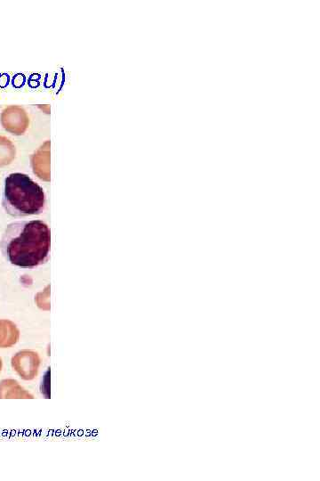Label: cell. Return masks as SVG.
Returning a JSON list of instances; mask_svg holds the SVG:
<instances>
[{
	"instance_id": "6da1fadb",
	"label": "cell",
	"mask_w": 320,
	"mask_h": 481,
	"mask_svg": "<svg viewBox=\"0 0 320 481\" xmlns=\"http://www.w3.org/2000/svg\"><path fill=\"white\" fill-rule=\"evenodd\" d=\"M50 229L40 220H22L9 224L1 238L0 249L12 265L32 269L49 259Z\"/></svg>"
},
{
	"instance_id": "8992f818",
	"label": "cell",
	"mask_w": 320,
	"mask_h": 481,
	"mask_svg": "<svg viewBox=\"0 0 320 481\" xmlns=\"http://www.w3.org/2000/svg\"><path fill=\"white\" fill-rule=\"evenodd\" d=\"M49 289H50V287L47 286V287L45 288V289H44L42 293H40V295L42 296L43 298H41V299H42V302H40V303L38 304V306H39L40 307H42L43 309H44V310L50 309V304H49Z\"/></svg>"
},
{
	"instance_id": "5b68a950",
	"label": "cell",
	"mask_w": 320,
	"mask_h": 481,
	"mask_svg": "<svg viewBox=\"0 0 320 481\" xmlns=\"http://www.w3.org/2000/svg\"><path fill=\"white\" fill-rule=\"evenodd\" d=\"M40 359L36 353L27 351L20 354L17 360V370L27 379L36 377L38 371Z\"/></svg>"
},
{
	"instance_id": "7a4b0ae2",
	"label": "cell",
	"mask_w": 320,
	"mask_h": 481,
	"mask_svg": "<svg viewBox=\"0 0 320 481\" xmlns=\"http://www.w3.org/2000/svg\"><path fill=\"white\" fill-rule=\"evenodd\" d=\"M45 205L43 188L28 175L12 173L4 180L2 206L12 216L22 217L38 215Z\"/></svg>"
},
{
	"instance_id": "277c9868",
	"label": "cell",
	"mask_w": 320,
	"mask_h": 481,
	"mask_svg": "<svg viewBox=\"0 0 320 481\" xmlns=\"http://www.w3.org/2000/svg\"><path fill=\"white\" fill-rule=\"evenodd\" d=\"M34 173L42 180H50V142H45L33 155Z\"/></svg>"
},
{
	"instance_id": "3957f363",
	"label": "cell",
	"mask_w": 320,
	"mask_h": 481,
	"mask_svg": "<svg viewBox=\"0 0 320 481\" xmlns=\"http://www.w3.org/2000/svg\"><path fill=\"white\" fill-rule=\"evenodd\" d=\"M1 122L7 131L14 135H21L28 126V118L22 108L10 106L3 110Z\"/></svg>"
}]
</instances>
